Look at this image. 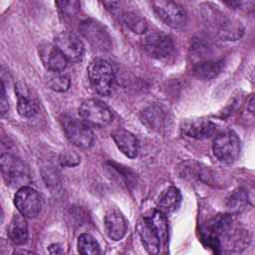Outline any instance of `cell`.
I'll list each match as a JSON object with an SVG mask.
<instances>
[{"label": "cell", "mask_w": 255, "mask_h": 255, "mask_svg": "<svg viewBox=\"0 0 255 255\" xmlns=\"http://www.w3.org/2000/svg\"><path fill=\"white\" fill-rule=\"evenodd\" d=\"M202 16L206 25L222 40L235 41L243 35L244 27L241 22L213 4L206 3L202 6Z\"/></svg>", "instance_id": "cell-1"}, {"label": "cell", "mask_w": 255, "mask_h": 255, "mask_svg": "<svg viewBox=\"0 0 255 255\" xmlns=\"http://www.w3.org/2000/svg\"><path fill=\"white\" fill-rule=\"evenodd\" d=\"M192 56L194 57L192 73L197 79L208 81L220 74L224 61L222 58L215 57L216 54L209 44L194 46Z\"/></svg>", "instance_id": "cell-2"}, {"label": "cell", "mask_w": 255, "mask_h": 255, "mask_svg": "<svg viewBox=\"0 0 255 255\" xmlns=\"http://www.w3.org/2000/svg\"><path fill=\"white\" fill-rule=\"evenodd\" d=\"M89 82L99 95L109 96L115 88L116 76L114 68L110 62L104 59L93 60L88 69Z\"/></svg>", "instance_id": "cell-3"}, {"label": "cell", "mask_w": 255, "mask_h": 255, "mask_svg": "<svg viewBox=\"0 0 255 255\" xmlns=\"http://www.w3.org/2000/svg\"><path fill=\"white\" fill-rule=\"evenodd\" d=\"M1 172L6 183L11 187H23L30 182V173L25 163L10 153H2L0 157Z\"/></svg>", "instance_id": "cell-4"}, {"label": "cell", "mask_w": 255, "mask_h": 255, "mask_svg": "<svg viewBox=\"0 0 255 255\" xmlns=\"http://www.w3.org/2000/svg\"><path fill=\"white\" fill-rule=\"evenodd\" d=\"M62 126L69 140L78 147L90 148L93 146L94 133L85 122L71 116L62 118Z\"/></svg>", "instance_id": "cell-5"}, {"label": "cell", "mask_w": 255, "mask_h": 255, "mask_svg": "<svg viewBox=\"0 0 255 255\" xmlns=\"http://www.w3.org/2000/svg\"><path fill=\"white\" fill-rule=\"evenodd\" d=\"M79 115L88 126L104 128L111 124L113 115L110 109L101 101L89 99L82 103L79 108Z\"/></svg>", "instance_id": "cell-6"}, {"label": "cell", "mask_w": 255, "mask_h": 255, "mask_svg": "<svg viewBox=\"0 0 255 255\" xmlns=\"http://www.w3.org/2000/svg\"><path fill=\"white\" fill-rule=\"evenodd\" d=\"M240 150V138L233 130H226L218 134L214 139L213 153L221 162H234L238 158Z\"/></svg>", "instance_id": "cell-7"}, {"label": "cell", "mask_w": 255, "mask_h": 255, "mask_svg": "<svg viewBox=\"0 0 255 255\" xmlns=\"http://www.w3.org/2000/svg\"><path fill=\"white\" fill-rule=\"evenodd\" d=\"M81 35L96 49L105 51L112 46V37L106 27L97 20L86 19L79 25Z\"/></svg>", "instance_id": "cell-8"}, {"label": "cell", "mask_w": 255, "mask_h": 255, "mask_svg": "<svg viewBox=\"0 0 255 255\" xmlns=\"http://www.w3.org/2000/svg\"><path fill=\"white\" fill-rule=\"evenodd\" d=\"M14 204L23 216L34 218L40 214L43 206L42 197L37 190L26 185L18 188L14 196Z\"/></svg>", "instance_id": "cell-9"}, {"label": "cell", "mask_w": 255, "mask_h": 255, "mask_svg": "<svg viewBox=\"0 0 255 255\" xmlns=\"http://www.w3.org/2000/svg\"><path fill=\"white\" fill-rule=\"evenodd\" d=\"M156 15L169 27L181 28L186 24L187 14L184 8L172 1H153L151 2Z\"/></svg>", "instance_id": "cell-10"}, {"label": "cell", "mask_w": 255, "mask_h": 255, "mask_svg": "<svg viewBox=\"0 0 255 255\" xmlns=\"http://www.w3.org/2000/svg\"><path fill=\"white\" fill-rule=\"evenodd\" d=\"M145 52L155 59H165L173 53L174 44L170 36L162 32H151L141 41Z\"/></svg>", "instance_id": "cell-11"}, {"label": "cell", "mask_w": 255, "mask_h": 255, "mask_svg": "<svg viewBox=\"0 0 255 255\" xmlns=\"http://www.w3.org/2000/svg\"><path fill=\"white\" fill-rule=\"evenodd\" d=\"M218 244L227 251H241L245 249L250 242V234L248 230L242 228H233L232 222L228 224L217 237Z\"/></svg>", "instance_id": "cell-12"}, {"label": "cell", "mask_w": 255, "mask_h": 255, "mask_svg": "<svg viewBox=\"0 0 255 255\" xmlns=\"http://www.w3.org/2000/svg\"><path fill=\"white\" fill-rule=\"evenodd\" d=\"M55 46L66 56L68 61H79L84 53V45L80 38L70 32L60 33L55 39Z\"/></svg>", "instance_id": "cell-13"}, {"label": "cell", "mask_w": 255, "mask_h": 255, "mask_svg": "<svg viewBox=\"0 0 255 255\" xmlns=\"http://www.w3.org/2000/svg\"><path fill=\"white\" fill-rule=\"evenodd\" d=\"M140 121L147 128L157 132L164 131L170 122L167 112L157 105L145 108L140 113Z\"/></svg>", "instance_id": "cell-14"}, {"label": "cell", "mask_w": 255, "mask_h": 255, "mask_svg": "<svg viewBox=\"0 0 255 255\" xmlns=\"http://www.w3.org/2000/svg\"><path fill=\"white\" fill-rule=\"evenodd\" d=\"M216 125L209 120L192 119L181 124L182 132L189 137L196 139L209 138L216 131Z\"/></svg>", "instance_id": "cell-15"}, {"label": "cell", "mask_w": 255, "mask_h": 255, "mask_svg": "<svg viewBox=\"0 0 255 255\" xmlns=\"http://www.w3.org/2000/svg\"><path fill=\"white\" fill-rule=\"evenodd\" d=\"M15 93L17 96V110L21 117L32 118L39 111L37 99L33 96L30 89L23 83L16 85Z\"/></svg>", "instance_id": "cell-16"}, {"label": "cell", "mask_w": 255, "mask_h": 255, "mask_svg": "<svg viewBox=\"0 0 255 255\" xmlns=\"http://www.w3.org/2000/svg\"><path fill=\"white\" fill-rule=\"evenodd\" d=\"M112 137L118 148L128 157L134 158L138 154L137 138L130 131L125 128H117L112 132Z\"/></svg>", "instance_id": "cell-17"}, {"label": "cell", "mask_w": 255, "mask_h": 255, "mask_svg": "<svg viewBox=\"0 0 255 255\" xmlns=\"http://www.w3.org/2000/svg\"><path fill=\"white\" fill-rule=\"evenodd\" d=\"M105 227L109 237L115 241H119L127 233L128 222L122 212L112 209L106 213Z\"/></svg>", "instance_id": "cell-18"}, {"label": "cell", "mask_w": 255, "mask_h": 255, "mask_svg": "<svg viewBox=\"0 0 255 255\" xmlns=\"http://www.w3.org/2000/svg\"><path fill=\"white\" fill-rule=\"evenodd\" d=\"M41 59L48 71H64L68 64L66 56L54 45H47L41 49Z\"/></svg>", "instance_id": "cell-19"}, {"label": "cell", "mask_w": 255, "mask_h": 255, "mask_svg": "<svg viewBox=\"0 0 255 255\" xmlns=\"http://www.w3.org/2000/svg\"><path fill=\"white\" fill-rule=\"evenodd\" d=\"M9 240L15 245H24L28 240V224L21 213L14 214L7 229Z\"/></svg>", "instance_id": "cell-20"}, {"label": "cell", "mask_w": 255, "mask_h": 255, "mask_svg": "<svg viewBox=\"0 0 255 255\" xmlns=\"http://www.w3.org/2000/svg\"><path fill=\"white\" fill-rule=\"evenodd\" d=\"M137 231L145 250L149 254L159 253L160 240L155 231L151 228V226L148 224L144 217L138 222Z\"/></svg>", "instance_id": "cell-21"}, {"label": "cell", "mask_w": 255, "mask_h": 255, "mask_svg": "<svg viewBox=\"0 0 255 255\" xmlns=\"http://www.w3.org/2000/svg\"><path fill=\"white\" fill-rule=\"evenodd\" d=\"M181 203V194L174 186L167 187L159 196L158 209L163 213H169L176 210Z\"/></svg>", "instance_id": "cell-22"}, {"label": "cell", "mask_w": 255, "mask_h": 255, "mask_svg": "<svg viewBox=\"0 0 255 255\" xmlns=\"http://www.w3.org/2000/svg\"><path fill=\"white\" fill-rule=\"evenodd\" d=\"M151 228L157 234L160 242H165L168 235V224L165 213L160 211L159 209L153 210L149 215L144 217Z\"/></svg>", "instance_id": "cell-23"}, {"label": "cell", "mask_w": 255, "mask_h": 255, "mask_svg": "<svg viewBox=\"0 0 255 255\" xmlns=\"http://www.w3.org/2000/svg\"><path fill=\"white\" fill-rule=\"evenodd\" d=\"M46 82L51 90L58 93L67 92L71 85L70 77L64 71H48L46 74Z\"/></svg>", "instance_id": "cell-24"}, {"label": "cell", "mask_w": 255, "mask_h": 255, "mask_svg": "<svg viewBox=\"0 0 255 255\" xmlns=\"http://www.w3.org/2000/svg\"><path fill=\"white\" fill-rule=\"evenodd\" d=\"M123 20L127 27L135 34H143L147 28V22L143 16L134 11H128L123 14Z\"/></svg>", "instance_id": "cell-25"}, {"label": "cell", "mask_w": 255, "mask_h": 255, "mask_svg": "<svg viewBox=\"0 0 255 255\" xmlns=\"http://www.w3.org/2000/svg\"><path fill=\"white\" fill-rule=\"evenodd\" d=\"M78 250L81 254L84 255H96L102 253L98 241L88 233H83L79 236Z\"/></svg>", "instance_id": "cell-26"}, {"label": "cell", "mask_w": 255, "mask_h": 255, "mask_svg": "<svg viewBox=\"0 0 255 255\" xmlns=\"http://www.w3.org/2000/svg\"><path fill=\"white\" fill-rule=\"evenodd\" d=\"M59 161L63 166L73 167L81 162V156L74 150H64L59 156Z\"/></svg>", "instance_id": "cell-27"}, {"label": "cell", "mask_w": 255, "mask_h": 255, "mask_svg": "<svg viewBox=\"0 0 255 255\" xmlns=\"http://www.w3.org/2000/svg\"><path fill=\"white\" fill-rule=\"evenodd\" d=\"M56 5L67 17L74 16L80 8V3L78 1H58L56 2Z\"/></svg>", "instance_id": "cell-28"}, {"label": "cell", "mask_w": 255, "mask_h": 255, "mask_svg": "<svg viewBox=\"0 0 255 255\" xmlns=\"http://www.w3.org/2000/svg\"><path fill=\"white\" fill-rule=\"evenodd\" d=\"M247 201V196L242 190L236 191L230 198V206L232 208H240Z\"/></svg>", "instance_id": "cell-29"}, {"label": "cell", "mask_w": 255, "mask_h": 255, "mask_svg": "<svg viewBox=\"0 0 255 255\" xmlns=\"http://www.w3.org/2000/svg\"><path fill=\"white\" fill-rule=\"evenodd\" d=\"M0 110H1V116L3 117L9 110V105H8V100L6 98V93L4 89V85L2 84V89H1V99H0Z\"/></svg>", "instance_id": "cell-30"}, {"label": "cell", "mask_w": 255, "mask_h": 255, "mask_svg": "<svg viewBox=\"0 0 255 255\" xmlns=\"http://www.w3.org/2000/svg\"><path fill=\"white\" fill-rule=\"evenodd\" d=\"M48 249H49V252L51 254H59V253H63L64 252L62 247H61V245H59V244H52V245H50L48 247Z\"/></svg>", "instance_id": "cell-31"}, {"label": "cell", "mask_w": 255, "mask_h": 255, "mask_svg": "<svg viewBox=\"0 0 255 255\" xmlns=\"http://www.w3.org/2000/svg\"><path fill=\"white\" fill-rule=\"evenodd\" d=\"M247 109H248V111H249L251 114L254 113V98H253V97H251V99H250V101H249V103H248Z\"/></svg>", "instance_id": "cell-32"}]
</instances>
